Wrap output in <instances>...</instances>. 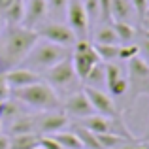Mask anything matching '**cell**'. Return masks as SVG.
Masks as SVG:
<instances>
[{"label": "cell", "instance_id": "cell-3", "mask_svg": "<svg viewBox=\"0 0 149 149\" xmlns=\"http://www.w3.org/2000/svg\"><path fill=\"white\" fill-rule=\"evenodd\" d=\"M70 55H72V47H64V45H58L40 38L21 64H25V68L38 74V72H45L47 68L55 66L57 62H61L62 58L70 57Z\"/></svg>", "mask_w": 149, "mask_h": 149}, {"label": "cell", "instance_id": "cell-29", "mask_svg": "<svg viewBox=\"0 0 149 149\" xmlns=\"http://www.w3.org/2000/svg\"><path fill=\"white\" fill-rule=\"evenodd\" d=\"M40 147L42 149H62L51 134H42L40 136Z\"/></svg>", "mask_w": 149, "mask_h": 149}, {"label": "cell", "instance_id": "cell-31", "mask_svg": "<svg viewBox=\"0 0 149 149\" xmlns=\"http://www.w3.org/2000/svg\"><path fill=\"white\" fill-rule=\"evenodd\" d=\"M138 47H140V55H142V58H143V61H149V40H147V38H143L142 44H138Z\"/></svg>", "mask_w": 149, "mask_h": 149}, {"label": "cell", "instance_id": "cell-30", "mask_svg": "<svg viewBox=\"0 0 149 149\" xmlns=\"http://www.w3.org/2000/svg\"><path fill=\"white\" fill-rule=\"evenodd\" d=\"M66 4L68 0H47V10L61 13V11H66Z\"/></svg>", "mask_w": 149, "mask_h": 149}, {"label": "cell", "instance_id": "cell-17", "mask_svg": "<svg viewBox=\"0 0 149 149\" xmlns=\"http://www.w3.org/2000/svg\"><path fill=\"white\" fill-rule=\"evenodd\" d=\"M85 87H93V89H106V74H104V64L96 62L91 68V72L87 74V77L83 79Z\"/></svg>", "mask_w": 149, "mask_h": 149}, {"label": "cell", "instance_id": "cell-19", "mask_svg": "<svg viewBox=\"0 0 149 149\" xmlns=\"http://www.w3.org/2000/svg\"><path fill=\"white\" fill-rule=\"evenodd\" d=\"M111 26L117 34L119 44H123V45L132 44L136 40V36H138V30L132 26V23H111Z\"/></svg>", "mask_w": 149, "mask_h": 149}, {"label": "cell", "instance_id": "cell-4", "mask_svg": "<svg viewBox=\"0 0 149 149\" xmlns=\"http://www.w3.org/2000/svg\"><path fill=\"white\" fill-rule=\"evenodd\" d=\"M128 64V87L125 93V104L123 111H128L132 106L136 104V100L140 96H149V64L147 61H143L142 57H134L127 62Z\"/></svg>", "mask_w": 149, "mask_h": 149}, {"label": "cell", "instance_id": "cell-15", "mask_svg": "<svg viewBox=\"0 0 149 149\" xmlns=\"http://www.w3.org/2000/svg\"><path fill=\"white\" fill-rule=\"evenodd\" d=\"M2 23H6L8 26H17L23 25L25 19V0H13L4 11H0Z\"/></svg>", "mask_w": 149, "mask_h": 149}, {"label": "cell", "instance_id": "cell-22", "mask_svg": "<svg viewBox=\"0 0 149 149\" xmlns=\"http://www.w3.org/2000/svg\"><path fill=\"white\" fill-rule=\"evenodd\" d=\"M96 140H98L102 149H119L121 146L130 142V140H127V138H121V136H117V134H108V132H106V134H96Z\"/></svg>", "mask_w": 149, "mask_h": 149}, {"label": "cell", "instance_id": "cell-1", "mask_svg": "<svg viewBox=\"0 0 149 149\" xmlns=\"http://www.w3.org/2000/svg\"><path fill=\"white\" fill-rule=\"evenodd\" d=\"M38 40L40 36L34 29H26L23 25L8 26L0 34V72L19 66Z\"/></svg>", "mask_w": 149, "mask_h": 149}, {"label": "cell", "instance_id": "cell-9", "mask_svg": "<svg viewBox=\"0 0 149 149\" xmlns=\"http://www.w3.org/2000/svg\"><path fill=\"white\" fill-rule=\"evenodd\" d=\"M83 93L87 95V98L91 102L95 113L104 115V117H121L123 111L117 109L113 98L106 91H102V89H93V87H83Z\"/></svg>", "mask_w": 149, "mask_h": 149}, {"label": "cell", "instance_id": "cell-20", "mask_svg": "<svg viewBox=\"0 0 149 149\" xmlns=\"http://www.w3.org/2000/svg\"><path fill=\"white\" fill-rule=\"evenodd\" d=\"M72 130L76 132V136L79 138V142H81V146H83V149H102L100 143H98V140H96V134H95V132L87 130L85 127H81V125H77V123L74 125Z\"/></svg>", "mask_w": 149, "mask_h": 149}, {"label": "cell", "instance_id": "cell-18", "mask_svg": "<svg viewBox=\"0 0 149 149\" xmlns=\"http://www.w3.org/2000/svg\"><path fill=\"white\" fill-rule=\"evenodd\" d=\"M93 44H109V45H121L117 40V34L109 23H104L102 26L95 30L93 34Z\"/></svg>", "mask_w": 149, "mask_h": 149}, {"label": "cell", "instance_id": "cell-27", "mask_svg": "<svg viewBox=\"0 0 149 149\" xmlns=\"http://www.w3.org/2000/svg\"><path fill=\"white\" fill-rule=\"evenodd\" d=\"M83 8H85V13L89 17V23L100 19V6H98V0H83Z\"/></svg>", "mask_w": 149, "mask_h": 149}, {"label": "cell", "instance_id": "cell-33", "mask_svg": "<svg viewBox=\"0 0 149 149\" xmlns=\"http://www.w3.org/2000/svg\"><path fill=\"white\" fill-rule=\"evenodd\" d=\"M11 2H13V0H0V11H4Z\"/></svg>", "mask_w": 149, "mask_h": 149}, {"label": "cell", "instance_id": "cell-21", "mask_svg": "<svg viewBox=\"0 0 149 149\" xmlns=\"http://www.w3.org/2000/svg\"><path fill=\"white\" fill-rule=\"evenodd\" d=\"M51 136L57 140L58 146L62 149H83L79 138L76 136L74 130H61V132H55V134H51Z\"/></svg>", "mask_w": 149, "mask_h": 149}, {"label": "cell", "instance_id": "cell-28", "mask_svg": "<svg viewBox=\"0 0 149 149\" xmlns=\"http://www.w3.org/2000/svg\"><path fill=\"white\" fill-rule=\"evenodd\" d=\"M130 2H132V6H134L136 17H138V19H146V15H147V6H149L147 0H130Z\"/></svg>", "mask_w": 149, "mask_h": 149}, {"label": "cell", "instance_id": "cell-36", "mask_svg": "<svg viewBox=\"0 0 149 149\" xmlns=\"http://www.w3.org/2000/svg\"><path fill=\"white\" fill-rule=\"evenodd\" d=\"M143 140H146V142H149V132L146 134V138H143Z\"/></svg>", "mask_w": 149, "mask_h": 149}, {"label": "cell", "instance_id": "cell-23", "mask_svg": "<svg viewBox=\"0 0 149 149\" xmlns=\"http://www.w3.org/2000/svg\"><path fill=\"white\" fill-rule=\"evenodd\" d=\"M95 51L98 55L100 61L104 62H113L117 61V55H119V45H109V44H93Z\"/></svg>", "mask_w": 149, "mask_h": 149}, {"label": "cell", "instance_id": "cell-35", "mask_svg": "<svg viewBox=\"0 0 149 149\" xmlns=\"http://www.w3.org/2000/svg\"><path fill=\"white\" fill-rule=\"evenodd\" d=\"M0 34H2V17H0Z\"/></svg>", "mask_w": 149, "mask_h": 149}, {"label": "cell", "instance_id": "cell-41", "mask_svg": "<svg viewBox=\"0 0 149 149\" xmlns=\"http://www.w3.org/2000/svg\"><path fill=\"white\" fill-rule=\"evenodd\" d=\"M147 2H149V0H147Z\"/></svg>", "mask_w": 149, "mask_h": 149}, {"label": "cell", "instance_id": "cell-32", "mask_svg": "<svg viewBox=\"0 0 149 149\" xmlns=\"http://www.w3.org/2000/svg\"><path fill=\"white\" fill-rule=\"evenodd\" d=\"M0 149H10V138L0 134Z\"/></svg>", "mask_w": 149, "mask_h": 149}, {"label": "cell", "instance_id": "cell-14", "mask_svg": "<svg viewBox=\"0 0 149 149\" xmlns=\"http://www.w3.org/2000/svg\"><path fill=\"white\" fill-rule=\"evenodd\" d=\"M30 132H36V119L34 115H26V113H21L15 119H11L10 127H8V136L30 134Z\"/></svg>", "mask_w": 149, "mask_h": 149}, {"label": "cell", "instance_id": "cell-5", "mask_svg": "<svg viewBox=\"0 0 149 149\" xmlns=\"http://www.w3.org/2000/svg\"><path fill=\"white\" fill-rule=\"evenodd\" d=\"M45 83H49L55 91H72L81 83L77 79L76 72L72 66V57L62 58L55 66L45 70Z\"/></svg>", "mask_w": 149, "mask_h": 149}, {"label": "cell", "instance_id": "cell-25", "mask_svg": "<svg viewBox=\"0 0 149 149\" xmlns=\"http://www.w3.org/2000/svg\"><path fill=\"white\" fill-rule=\"evenodd\" d=\"M104 74H106V87L119 77H123V68L117 62H104Z\"/></svg>", "mask_w": 149, "mask_h": 149}, {"label": "cell", "instance_id": "cell-38", "mask_svg": "<svg viewBox=\"0 0 149 149\" xmlns=\"http://www.w3.org/2000/svg\"><path fill=\"white\" fill-rule=\"evenodd\" d=\"M143 146H146V149H149V142H146V143H143Z\"/></svg>", "mask_w": 149, "mask_h": 149}, {"label": "cell", "instance_id": "cell-7", "mask_svg": "<svg viewBox=\"0 0 149 149\" xmlns=\"http://www.w3.org/2000/svg\"><path fill=\"white\" fill-rule=\"evenodd\" d=\"M36 119V134H55V132L64 130L70 125V117L62 109L53 111H42L40 115H34Z\"/></svg>", "mask_w": 149, "mask_h": 149}, {"label": "cell", "instance_id": "cell-16", "mask_svg": "<svg viewBox=\"0 0 149 149\" xmlns=\"http://www.w3.org/2000/svg\"><path fill=\"white\" fill-rule=\"evenodd\" d=\"M10 138V149H36L40 147V134H19V136H8Z\"/></svg>", "mask_w": 149, "mask_h": 149}, {"label": "cell", "instance_id": "cell-34", "mask_svg": "<svg viewBox=\"0 0 149 149\" xmlns=\"http://www.w3.org/2000/svg\"><path fill=\"white\" fill-rule=\"evenodd\" d=\"M2 85H6V76H4V72H0V87Z\"/></svg>", "mask_w": 149, "mask_h": 149}, {"label": "cell", "instance_id": "cell-40", "mask_svg": "<svg viewBox=\"0 0 149 149\" xmlns=\"http://www.w3.org/2000/svg\"><path fill=\"white\" fill-rule=\"evenodd\" d=\"M36 149H42V147H36Z\"/></svg>", "mask_w": 149, "mask_h": 149}, {"label": "cell", "instance_id": "cell-6", "mask_svg": "<svg viewBox=\"0 0 149 149\" xmlns=\"http://www.w3.org/2000/svg\"><path fill=\"white\" fill-rule=\"evenodd\" d=\"M36 32L42 40L53 42V44L64 45V47H72L77 40L76 34L72 32V29L64 23H42L36 29Z\"/></svg>", "mask_w": 149, "mask_h": 149}, {"label": "cell", "instance_id": "cell-12", "mask_svg": "<svg viewBox=\"0 0 149 149\" xmlns=\"http://www.w3.org/2000/svg\"><path fill=\"white\" fill-rule=\"evenodd\" d=\"M4 76H6V85L10 89H21V87H26V85L42 81L40 74L25 68V66H15V68L4 72Z\"/></svg>", "mask_w": 149, "mask_h": 149}, {"label": "cell", "instance_id": "cell-37", "mask_svg": "<svg viewBox=\"0 0 149 149\" xmlns=\"http://www.w3.org/2000/svg\"><path fill=\"white\" fill-rule=\"evenodd\" d=\"M0 134H2V119H0Z\"/></svg>", "mask_w": 149, "mask_h": 149}, {"label": "cell", "instance_id": "cell-39", "mask_svg": "<svg viewBox=\"0 0 149 149\" xmlns=\"http://www.w3.org/2000/svg\"><path fill=\"white\" fill-rule=\"evenodd\" d=\"M147 11H149V6H147Z\"/></svg>", "mask_w": 149, "mask_h": 149}, {"label": "cell", "instance_id": "cell-26", "mask_svg": "<svg viewBox=\"0 0 149 149\" xmlns=\"http://www.w3.org/2000/svg\"><path fill=\"white\" fill-rule=\"evenodd\" d=\"M138 55H140L138 44H127V45H119V55H117V58H119L121 62H128L130 58L138 57Z\"/></svg>", "mask_w": 149, "mask_h": 149}, {"label": "cell", "instance_id": "cell-11", "mask_svg": "<svg viewBox=\"0 0 149 149\" xmlns=\"http://www.w3.org/2000/svg\"><path fill=\"white\" fill-rule=\"evenodd\" d=\"M47 0H25V19H23V26L26 29H34L44 23L45 15H47Z\"/></svg>", "mask_w": 149, "mask_h": 149}, {"label": "cell", "instance_id": "cell-10", "mask_svg": "<svg viewBox=\"0 0 149 149\" xmlns=\"http://www.w3.org/2000/svg\"><path fill=\"white\" fill-rule=\"evenodd\" d=\"M61 109L68 117H74V119H79V121L95 113L91 102H89L87 95L83 91H74L72 95H68L64 102H61Z\"/></svg>", "mask_w": 149, "mask_h": 149}, {"label": "cell", "instance_id": "cell-13", "mask_svg": "<svg viewBox=\"0 0 149 149\" xmlns=\"http://www.w3.org/2000/svg\"><path fill=\"white\" fill-rule=\"evenodd\" d=\"M132 15H136V11L130 0H109L111 23H132Z\"/></svg>", "mask_w": 149, "mask_h": 149}, {"label": "cell", "instance_id": "cell-8", "mask_svg": "<svg viewBox=\"0 0 149 149\" xmlns=\"http://www.w3.org/2000/svg\"><path fill=\"white\" fill-rule=\"evenodd\" d=\"M66 17H68V26L76 38H89V17L85 13L83 0H68L66 4Z\"/></svg>", "mask_w": 149, "mask_h": 149}, {"label": "cell", "instance_id": "cell-24", "mask_svg": "<svg viewBox=\"0 0 149 149\" xmlns=\"http://www.w3.org/2000/svg\"><path fill=\"white\" fill-rule=\"evenodd\" d=\"M127 87H128V81H127V77H119L117 81H113V83H109L108 87V95L111 96V98H123L125 96V93H127Z\"/></svg>", "mask_w": 149, "mask_h": 149}, {"label": "cell", "instance_id": "cell-2", "mask_svg": "<svg viewBox=\"0 0 149 149\" xmlns=\"http://www.w3.org/2000/svg\"><path fill=\"white\" fill-rule=\"evenodd\" d=\"M10 96L17 100L19 104L34 108L38 111L61 109V98H58L57 91L45 81H38V83L26 85L21 89H10Z\"/></svg>", "mask_w": 149, "mask_h": 149}]
</instances>
